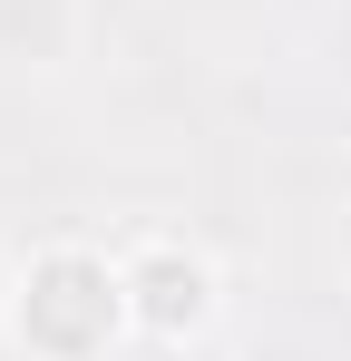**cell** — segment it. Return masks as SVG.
<instances>
[{
  "instance_id": "obj_1",
  "label": "cell",
  "mask_w": 351,
  "mask_h": 361,
  "mask_svg": "<svg viewBox=\"0 0 351 361\" xmlns=\"http://www.w3.org/2000/svg\"><path fill=\"white\" fill-rule=\"evenodd\" d=\"M108 322H117V283L98 264H78V254H58L30 283V342H49V352H88Z\"/></svg>"
},
{
  "instance_id": "obj_2",
  "label": "cell",
  "mask_w": 351,
  "mask_h": 361,
  "mask_svg": "<svg viewBox=\"0 0 351 361\" xmlns=\"http://www.w3.org/2000/svg\"><path fill=\"white\" fill-rule=\"evenodd\" d=\"M137 312H147L156 332L205 322V274H195L185 254H147V264H137Z\"/></svg>"
}]
</instances>
